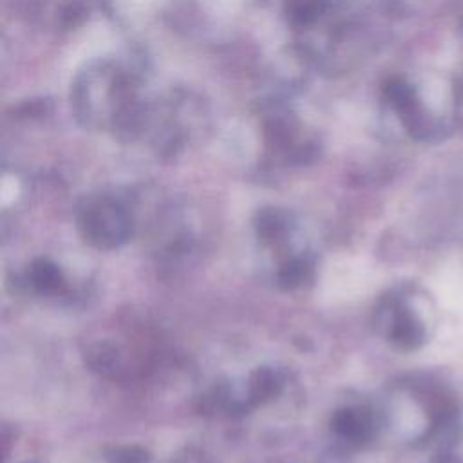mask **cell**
Wrapping results in <instances>:
<instances>
[{
  "instance_id": "obj_1",
  "label": "cell",
  "mask_w": 463,
  "mask_h": 463,
  "mask_svg": "<svg viewBox=\"0 0 463 463\" xmlns=\"http://www.w3.org/2000/svg\"><path fill=\"white\" fill-rule=\"evenodd\" d=\"M80 230L85 241L99 250H112L132 235L128 213L112 199H94L80 212Z\"/></svg>"
},
{
  "instance_id": "obj_2",
  "label": "cell",
  "mask_w": 463,
  "mask_h": 463,
  "mask_svg": "<svg viewBox=\"0 0 463 463\" xmlns=\"http://www.w3.org/2000/svg\"><path fill=\"white\" fill-rule=\"evenodd\" d=\"M387 338L400 349H416L425 340V327L412 309L400 298H385L378 311Z\"/></svg>"
},
{
  "instance_id": "obj_3",
  "label": "cell",
  "mask_w": 463,
  "mask_h": 463,
  "mask_svg": "<svg viewBox=\"0 0 463 463\" xmlns=\"http://www.w3.org/2000/svg\"><path fill=\"white\" fill-rule=\"evenodd\" d=\"M331 427L342 439L353 445H362L373 439L376 432V420L365 407H345L335 412Z\"/></svg>"
},
{
  "instance_id": "obj_4",
  "label": "cell",
  "mask_w": 463,
  "mask_h": 463,
  "mask_svg": "<svg viewBox=\"0 0 463 463\" xmlns=\"http://www.w3.org/2000/svg\"><path fill=\"white\" fill-rule=\"evenodd\" d=\"M280 391V380L277 373L269 367H259L251 376L248 383V403L259 405L273 396H277Z\"/></svg>"
},
{
  "instance_id": "obj_5",
  "label": "cell",
  "mask_w": 463,
  "mask_h": 463,
  "mask_svg": "<svg viewBox=\"0 0 463 463\" xmlns=\"http://www.w3.org/2000/svg\"><path fill=\"white\" fill-rule=\"evenodd\" d=\"M29 282L40 293H56L63 288V275L54 262L38 259L29 268Z\"/></svg>"
},
{
  "instance_id": "obj_6",
  "label": "cell",
  "mask_w": 463,
  "mask_h": 463,
  "mask_svg": "<svg viewBox=\"0 0 463 463\" xmlns=\"http://www.w3.org/2000/svg\"><path fill=\"white\" fill-rule=\"evenodd\" d=\"M288 224H289V219L284 212L275 208H266L257 217V233L264 242L275 244L282 241V237L286 235Z\"/></svg>"
},
{
  "instance_id": "obj_7",
  "label": "cell",
  "mask_w": 463,
  "mask_h": 463,
  "mask_svg": "<svg viewBox=\"0 0 463 463\" xmlns=\"http://www.w3.org/2000/svg\"><path fill=\"white\" fill-rule=\"evenodd\" d=\"M309 271H311V268L304 259H291L280 268L279 284L286 289L298 288L304 280H307Z\"/></svg>"
},
{
  "instance_id": "obj_8",
  "label": "cell",
  "mask_w": 463,
  "mask_h": 463,
  "mask_svg": "<svg viewBox=\"0 0 463 463\" xmlns=\"http://www.w3.org/2000/svg\"><path fill=\"white\" fill-rule=\"evenodd\" d=\"M89 364L98 369V371H109L116 360H118V353L114 347L107 345V344H98L90 349V354H87Z\"/></svg>"
},
{
  "instance_id": "obj_9",
  "label": "cell",
  "mask_w": 463,
  "mask_h": 463,
  "mask_svg": "<svg viewBox=\"0 0 463 463\" xmlns=\"http://www.w3.org/2000/svg\"><path fill=\"white\" fill-rule=\"evenodd\" d=\"M148 456L139 447H123L109 456V463H146Z\"/></svg>"
},
{
  "instance_id": "obj_10",
  "label": "cell",
  "mask_w": 463,
  "mask_h": 463,
  "mask_svg": "<svg viewBox=\"0 0 463 463\" xmlns=\"http://www.w3.org/2000/svg\"><path fill=\"white\" fill-rule=\"evenodd\" d=\"M438 463H459V459L454 458V454L443 450V452L438 456Z\"/></svg>"
}]
</instances>
